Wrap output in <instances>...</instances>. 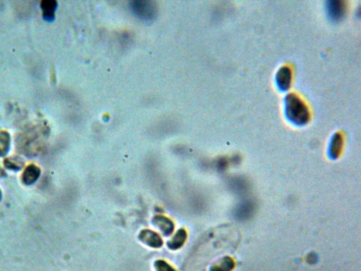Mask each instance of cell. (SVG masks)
I'll list each match as a JSON object with an SVG mask.
<instances>
[{
	"mask_svg": "<svg viewBox=\"0 0 361 271\" xmlns=\"http://www.w3.org/2000/svg\"><path fill=\"white\" fill-rule=\"evenodd\" d=\"M10 135L7 131H0V156L5 155L10 147Z\"/></svg>",
	"mask_w": 361,
	"mask_h": 271,
	"instance_id": "10",
	"label": "cell"
},
{
	"mask_svg": "<svg viewBox=\"0 0 361 271\" xmlns=\"http://www.w3.org/2000/svg\"><path fill=\"white\" fill-rule=\"evenodd\" d=\"M154 226L157 227L165 236H170L175 230V225L170 218L163 216H156L152 219Z\"/></svg>",
	"mask_w": 361,
	"mask_h": 271,
	"instance_id": "5",
	"label": "cell"
},
{
	"mask_svg": "<svg viewBox=\"0 0 361 271\" xmlns=\"http://www.w3.org/2000/svg\"><path fill=\"white\" fill-rule=\"evenodd\" d=\"M326 10L331 20L338 21L345 14V4L341 1H329L326 2Z\"/></svg>",
	"mask_w": 361,
	"mask_h": 271,
	"instance_id": "4",
	"label": "cell"
},
{
	"mask_svg": "<svg viewBox=\"0 0 361 271\" xmlns=\"http://www.w3.org/2000/svg\"><path fill=\"white\" fill-rule=\"evenodd\" d=\"M287 118L296 124H306L310 119V113L305 103L296 95L291 93L286 98Z\"/></svg>",
	"mask_w": 361,
	"mask_h": 271,
	"instance_id": "1",
	"label": "cell"
},
{
	"mask_svg": "<svg viewBox=\"0 0 361 271\" xmlns=\"http://www.w3.org/2000/svg\"><path fill=\"white\" fill-rule=\"evenodd\" d=\"M342 146V139L339 134H336L333 138L330 146V154L333 157H337Z\"/></svg>",
	"mask_w": 361,
	"mask_h": 271,
	"instance_id": "11",
	"label": "cell"
},
{
	"mask_svg": "<svg viewBox=\"0 0 361 271\" xmlns=\"http://www.w3.org/2000/svg\"><path fill=\"white\" fill-rule=\"evenodd\" d=\"M4 165L8 169L14 170H19L24 166V162L20 157H9L4 161Z\"/></svg>",
	"mask_w": 361,
	"mask_h": 271,
	"instance_id": "12",
	"label": "cell"
},
{
	"mask_svg": "<svg viewBox=\"0 0 361 271\" xmlns=\"http://www.w3.org/2000/svg\"><path fill=\"white\" fill-rule=\"evenodd\" d=\"M131 8L134 15L143 21L152 20L157 13L155 4L149 1L136 0L131 1Z\"/></svg>",
	"mask_w": 361,
	"mask_h": 271,
	"instance_id": "2",
	"label": "cell"
},
{
	"mask_svg": "<svg viewBox=\"0 0 361 271\" xmlns=\"http://www.w3.org/2000/svg\"><path fill=\"white\" fill-rule=\"evenodd\" d=\"M187 233L184 229H180L177 232L173 237L167 242V246L172 250L180 249L186 240Z\"/></svg>",
	"mask_w": 361,
	"mask_h": 271,
	"instance_id": "7",
	"label": "cell"
},
{
	"mask_svg": "<svg viewBox=\"0 0 361 271\" xmlns=\"http://www.w3.org/2000/svg\"><path fill=\"white\" fill-rule=\"evenodd\" d=\"M233 263L231 259H223L220 262L216 264L211 268V271H229L232 269Z\"/></svg>",
	"mask_w": 361,
	"mask_h": 271,
	"instance_id": "13",
	"label": "cell"
},
{
	"mask_svg": "<svg viewBox=\"0 0 361 271\" xmlns=\"http://www.w3.org/2000/svg\"><path fill=\"white\" fill-rule=\"evenodd\" d=\"M57 5V2L55 0H44L41 2V8L44 19L47 21H52L54 19Z\"/></svg>",
	"mask_w": 361,
	"mask_h": 271,
	"instance_id": "9",
	"label": "cell"
},
{
	"mask_svg": "<svg viewBox=\"0 0 361 271\" xmlns=\"http://www.w3.org/2000/svg\"><path fill=\"white\" fill-rule=\"evenodd\" d=\"M291 81V72L288 67H282L277 75V83L280 89L286 90L289 88Z\"/></svg>",
	"mask_w": 361,
	"mask_h": 271,
	"instance_id": "6",
	"label": "cell"
},
{
	"mask_svg": "<svg viewBox=\"0 0 361 271\" xmlns=\"http://www.w3.org/2000/svg\"><path fill=\"white\" fill-rule=\"evenodd\" d=\"M139 239L144 244L155 249H158L163 244V241L157 233L150 230H144L141 232Z\"/></svg>",
	"mask_w": 361,
	"mask_h": 271,
	"instance_id": "3",
	"label": "cell"
},
{
	"mask_svg": "<svg viewBox=\"0 0 361 271\" xmlns=\"http://www.w3.org/2000/svg\"><path fill=\"white\" fill-rule=\"evenodd\" d=\"M40 170L35 165H31L26 167L23 173V182L27 185H32L39 178Z\"/></svg>",
	"mask_w": 361,
	"mask_h": 271,
	"instance_id": "8",
	"label": "cell"
},
{
	"mask_svg": "<svg viewBox=\"0 0 361 271\" xmlns=\"http://www.w3.org/2000/svg\"><path fill=\"white\" fill-rule=\"evenodd\" d=\"M1 190H0V200H1Z\"/></svg>",
	"mask_w": 361,
	"mask_h": 271,
	"instance_id": "15",
	"label": "cell"
},
{
	"mask_svg": "<svg viewBox=\"0 0 361 271\" xmlns=\"http://www.w3.org/2000/svg\"><path fill=\"white\" fill-rule=\"evenodd\" d=\"M155 267L157 271H176L174 268L163 260H157L155 261Z\"/></svg>",
	"mask_w": 361,
	"mask_h": 271,
	"instance_id": "14",
	"label": "cell"
}]
</instances>
